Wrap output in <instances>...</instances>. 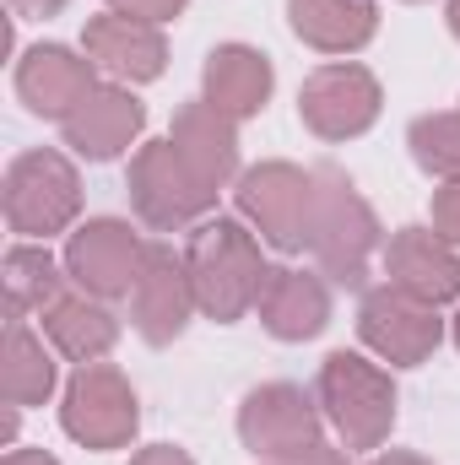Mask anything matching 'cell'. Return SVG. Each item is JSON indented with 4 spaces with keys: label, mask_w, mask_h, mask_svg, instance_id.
Returning <instances> with one entry per match:
<instances>
[{
    "label": "cell",
    "mask_w": 460,
    "mask_h": 465,
    "mask_svg": "<svg viewBox=\"0 0 460 465\" xmlns=\"http://www.w3.org/2000/svg\"><path fill=\"white\" fill-rule=\"evenodd\" d=\"M293 465H346V455L342 450H331V444H315L309 455H298Z\"/></svg>",
    "instance_id": "cell-29"
},
{
    "label": "cell",
    "mask_w": 460,
    "mask_h": 465,
    "mask_svg": "<svg viewBox=\"0 0 460 465\" xmlns=\"http://www.w3.org/2000/svg\"><path fill=\"white\" fill-rule=\"evenodd\" d=\"M379 82H374V71H363V65H352V60H331V65H320L309 82H304V93H298V119L320 135V141H352V135H363L374 119H379Z\"/></svg>",
    "instance_id": "cell-11"
},
{
    "label": "cell",
    "mask_w": 460,
    "mask_h": 465,
    "mask_svg": "<svg viewBox=\"0 0 460 465\" xmlns=\"http://www.w3.org/2000/svg\"><path fill=\"white\" fill-rule=\"evenodd\" d=\"M255 309H260V325L276 341H309V336H320L331 325V282L320 271L271 265Z\"/></svg>",
    "instance_id": "cell-17"
},
{
    "label": "cell",
    "mask_w": 460,
    "mask_h": 465,
    "mask_svg": "<svg viewBox=\"0 0 460 465\" xmlns=\"http://www.w3.org/2000/svg\"><path fill=\"white\" fill-rule=\"evenodd\" d=\"M0 465H60L55 455H44V450H5V460Z\"/></svg>",
    "instance_id": "cell-30"
},
{
    "label": "cell",
    "mask_w": 460,
    "mask_h": 465,
    "mask_svg": "<svg viewBox=\"0 0 460 465\" xmlns=\"http://www.w3.org/2000/svg\"><path fill=\"white\" fill-rule=\"evenodd\" d=\"M412 5H417V0H412Z\"/></svg>",
    "instance_id": "cell-35"
},
{
    "label": "cell",
    "mask_w": 460,
    "mask_h": 465,
    "mask_svg": "<svg viewBox=\"0 0 460 465\" xmlns=\"http://www.w3.org/2000/svg\"><path fill=\"white\" fill-rule=\"evenodd\" d=\"M44 336L55 341V351H65L76 368L82 362H104L119 341V320L109 314L104 298H87V292H60L49 309H44Z\"/></svg>",
    "instance_id": "cell-20"
},
{
    "label": "cell",
    "mask_w": 460,
    "mask_h": 465,
    "mask_svg": "<svg viewBox=\"0 0 460 465\" xmlns=\"http://www.w3.org/2000/svg\"><path fill=\"white\" fill-rule=\"evenodd\" d=\"M141 254H146V243H141V232L130 228V223L93 217V223H82V228L71 232V243H65V276L87 298H104V303L109 298H130Z\"/></svg>",
    "instance_id": "cell-12"
},
{
    "label": "cell",
    "mask_w": 460,
    "mask_h": 465,
    "mask_svg": "<svg viewBox=\"0 0 460 465\" xmlns=\"http://www.w3.org/2000/svg\"><path fill=\"white\" fill-rule=\"evenodd\" d=\"M0 390L5 406H44L55 395V357L44 347V336L27 331V320L5 325V347H0Z\"/></svg>",
    "instance_id": "cell-22"
},
{
    "label": "cell",
    "mask_w": 460,
    "mask_h": 465,
    "mask_svg": "<svg viewBox=\"0 0 460 465\" xmlns=\"http://www.w3.org/2000/svg\"><path fill=\"white\" fill-rule=\"evenodd\" d=\"M287 22L309 49L352 54V49H363L374 38L379 5L374 0H287Z\"/></svg>",
    "instance_id": "cell-21"
},
{
    "label": "cell",
    "mask_w": 460,
    "mask_h": 465,
    "mask_svg": "<svg viewBox=\"0 0 460 465\" xmlns=\"http://www.w3.org/2000/svg\"><path fill=\"white\" fill-rule=\"evenodd\" d=\"M455 347H460V314H455Z\"/></svg>",
    "instance_id": "cell-33"
},
{
    "label": "cell",
    "mask_w": 460,
    "mask_h": 465,
    "mask_svg": "<svg viewBox=\"0 0 460 465\" xmlns=\"http://www.w3.org/2000/svg\"><path fill=\"white\" fill-rule=\"evenodd\" d=\"M434 232L460 249V179L445 184V190H434Z\"/></svg>",
    "instance_id": "cell-25"
},
{
    "label": "cell",
    "mask_w": 460,
    "mask_h": 465,
    "mask_svg": "<svg viewBox=\"0 0 460 465\" xmlns=\"http://www.w3.org/2000/svg\"><path fill=\"white\" fill-rule=\"evenodd\" d=\"M315 401L325 406L331 428L346 450H379L395 428V384L357 351H331L315 379Z\"/></svg>",
    "instance_id": "cell-3"
},
{
    "label": "cell",
    "mask_w": 460,
    "mask_h": 465,
    "mask_svg": "<svg viewBox=\"0 0 460 465\" xmlns=\"http://www.w3.org/2000/svg\"><path fill=\"white\" fill-rule=\"evenodd\" d=\"M60 422L65 433L82 444V450H125L135 439V390L130 379L119 373L115 362H82L65 384V401H60Z\"/></svg>",
    "instance_id": "cell-7"
},
{
    "label": "cell",
    "mask_w": 460,
    "mask_h": 465,
    "mask_svg": "<svg viewBox=\"0 0 460 465\" xmlns=\"http://www.w3.org/2000/svg\"><path fill=\"white\" fill-rule=\"evenodd\" d=\"M238 217L260 232L271 249L298 254L309 249V223H315V168L298 163H260L238 179Z\"/></svg>",
    "instance_id": "cell-5"
},
{
    "label": "cell",
    "mask_w": 460,
    "mask_h": 465,
    "mask_svg": "<svg viewBox=\"0 0 460 465\" xmlns=\"http://www.w3.org/2000/svg\"><path fill=\"white\" fill-rule=\"evenodd\" d=\"M5 5H11L16 16H33V22H44V16H60L71 0H5Z\"/></svg>",
    "instance_id": "cell-28"
},
{
    "label": "cell",
    "mask_w": 460,
    "mask_h": 465,
    "mask_svg": "<svg viewBox=\"0 0 460 465\" xmlns=\"http://www.w3.org/2000/svg\"><path fill=\"white\" fill-rule=\"evenodd\" d=\"M271 465H293V460H271Z\"/></svg>",
    "instance_id": "cell-34"
},
{
    "label": "cell",
    "mask_w": 460,
    "mask_h": 465,
    "mask_svg": "<svg viewBox=\"0 0 460 465\" xmlns=\"http://www.w3.org/2000/svg\"><path fill=\"white\" fill-rule=\"evenodd\" d=\"M130 206L146 228L157 232H174V228H190L195 217H206L217 206V195L190 173V163L179 157L174 141H146L135 157H130Z\"/></svg>",
    "instance_id": "cell-6"
},
{
    "label": "cell",
    "mask_w": 460,
    "mask_h": 465,
    "mask_svg": "<svg viewBox=\"0 0 460 465\" xmlns=\"http://www.w3.org/2000/svg\"><path fill=\"white\" fill-rule=\"evenodd\" d=\"M368 465H434V460H423V455H406V450H390V455H374Z\"/></svg>",
    "instance_id": "cell-31"
},
{
    "label": "cell",
    "mask_w": 460,
    "mask_h": 465,
    "mask_svg": "<svg viewBox=\"0 0 460 465\" xmlns=\"http://www.w3.org/2000/svg\"><path fill=\"white\" fill-rule=\"evenodd\" d=\"M141 124H146L141 98H135L125 82H98V87L87 93V104L60 124V135H65V146H71L76 157H87V163H115L119 152L141 135Z\"/></svg>",
    "instance_id": "cell-16"
},
{
    "label": "cell",
    "mask_w": 460,
    "mask_h": 465,
    "mask_svg": "<svg viewBox=\"0 0 460 465\" xmlns=\"http://www.w3.org/2000/svg\"><path fill=\"white\" fill-rule=\"evenodd\" d=\"M82 212V179L71 168L65 152L44 146V152H22L11 168H5V223L16 238H49V232H65Z\"/></svg>",
    "instance_id": "cell-4"
},
{
    "label": "cell",
    "mask_w": 460,
    "mask_h": 465,
    "mask_svg": "<svg viewBox=\"0 0 460 465\" xmlns=\"http://www.w3.org/2000/svg\"><path fill=\"white\" fill-rule=\"evenodd\" d=\"M130 465H195V460L185 450H174V444H152V450H141Z\"/></svg>",
    "instance_id": "cell-27"
},
{
    "label": "cell",
    "mask_w": 460,
    "mask_h": 465,
    "mask_svg": "<svg viewBox=\"0 0 460 465\" xmlns=\"http://www.w3.org/2000/svg\"><path fill=\"white\" fill-rule=\"evenodd\" d=\"M357 336H363L368 351H379L390 368H417V362H428L439 351L445 320H439L434 303H423V298H412V292H401V287L385 282V287L363 292Z\"/></svg>",
    "instance_id": "cell-8"
},
{
    "label": "cell",
    "mask_w": 460,
    "mask_h": 465,
    "mask_svg": "<svg viewBox=\"0 0 460 465\" xmlns=\"http://www.w3.org/2000/svg\"><path fill=\"white\" fill-rule=\"evenodd\" d=\"M115 11H125V16H146V22H174L179 11H185V0H109Z\"/></svg>",
    "instance_id": "cell-26"
},
{
    "label": "cell",
    "mask_w": 460,
    "mask_h": 465,
    "mask_svg": "<svg viewBox=\"0 0 460 465\" xmlns=\"http://www.w3.org/2000/svg\"><path fill=\"white\" fill-rule=\"evenodd\" d=\"M201 82H206V104H212V109H223L228 119H249V114L265 109V98H271V87H276V71H271V60H265L260 49H249V44H223V49L206 54Z\"/></svg>",
    "instance_id": "cell-19"
},
{
    "label": "cell",
    "mask_w": 460,
    "mask_h": 465,
    "mask_svg": "<svg viewBox=\"0 0 460 465\" xmlns=\"http://www.w3.org/2000/svg\"><path fill=\"white\" fill-rule=\"evenodd\" d=\"M238 439L260 460H298L320 439V401H309L298 384H260L238 406Z\"/></svg>",
    "instance_id": "cell-9"
},
{
    "label": "cell",
    "mask_w": 460,
    "mask_h": 465,
    "mask_svg": "<svg viewBox=\"0 0 460 465\" xmlns=\"http://www.w3.org/2000/svg\"><path fill=\"white\" fill-rule=\"evenodd\" d=\"M185 265H190V287H195V309L217 325L244 320L255 303H260V287H265V260H260V243L255 232L233 217H212L190 232L185 243Z\"/></svg>",
    "instance_id": "cell-1"
},
{
    "label": "cell",
    "mask_w": 460,
    "mask_h": 465,
    "mask_svg": "<svg viewBox=\"0 0 460 465\" xmlns=\"http://www.w3.org/2000/svg\"><path fill=\"white\" fill-rule=\"evenodd\" d=\"M65 260H55L44 243H11L5 249V320H27L44 314L60 298V276Z\"/></svg>",
    "instance_id": "cell-23"
},
{
    "label": "cell",
    "mask_w": 460,
    "mask_h": 465,
    "mask_svg": "<svg viewBox=\"0 0 460 465\" xmlns=\"http://www.w3.org/2000/svg\"><path fill=\"white\" fill-rule=\"evenodd\" d=\"M168 141L179 146V157L190 163V173H195L212 195L228 184L233 168H238V135H233V119L223 114V109H212L206 98H201V104H185V109L174 114Z\"/></svg>",
    "instance_id": "cell-18"
},
{
    "label": "cell",
    "mask_w": 460,
    "mask_h": 465,
    "mask_svg": "<svg viewBox=\"0 0 460 465\" xmlns=\"http://www.w3.org/2000/svg\"><path fill=\"white\" fill-rule=\"evenodd\" d=\"M379 249V217L357 195L336 163L315 168V223H309V254L320 260V276L336 287H363L368 260Z\"/></svg>",
    "instance_id": "cell-2"
},
{
    "label": "cell",
    "mask_w": 460,
    "mask_h": 465,
    "mask_svg": "<svg viewBox=\"0 0 460 465\" xmlns=\"http://www.w3.org/2000/svg\"><path fill=\"white\" fill-rule=\"evenodd\" d=\"M82 49L87 60L115 76V82H157L163 65H168V44H163V27L146 22V16H125V11H104L87 22L82 33Z\"/></svg>",
    "instance_id": "cell-14"
},
{
    "label": "cell",
    "mask_w": 460,
    "mask_h": 465,
    "mask_svg": "<svg viewBox=\"0 0 460 465\" xmlns=\"http://www.w3.org/2000/svg\"><path fill=\"white\" fill-rule=\"evenodd\" d=\"M385 276L390 287L445 309L460 298V249L434 228H401L385 243Z\"/></svg>",
    "instance_id": "cell-15"
},
{
    "label": "cell",
    "mask_w": 460,
    "mask_h": 465,
    "mask_svg": "<svg viewBox=\"0 0 460 465\" xmlns=\"http://www.w3.org/2000/svg\"><path fill=\"white\" fill-rule=\"evenodd\" d=\"M190 314H195V287H190L185 254H174L168 243H146L135 287H130V325H135V336L152 341V347H168V341L185 336Z\"/></svg>",
    "instance_id": "cell-10"
},
{
    "label": "cell",
    "mask_w": 460,
    "mask_h": 465,
    "mask_svg": "<svg viewBox=\"0 0 460 465\" xmlns=\"http://www.w3.org/2000/svg\"><path fill=\"white\" fill-rule=\"evenodd\" d=\"M450 27H455V38H460V0H450Z\"/></svg>",
    "instance_id": "cell-32"
},
{
    "label": "cell",
    "mask_w": 460,
    "mask_h": 465,
    "mask_svg": "<svg viewBox=\"0 0 460 465\" xmlns=\"http://www.w3.org/2000/svg\"><path fill=\"white\" fill-rule=\"evenodd\" d=\"M406 146H412V157H417L423 173H434V179H445V184H455L460 179V114L412 119Z\"/></svg>",
    "instance_id": "cell-24"
},
{
    "label": "cell",
    "mask_w": 460,
    "mask_h": 465,
    "mask_svg": "<svg viewBox=\"0 0 460 465\" xmlns=\"http://www.w3.org/2000/svg\"><path fill=\"white\" fill-rule=\"evenodd\" d=\"M93 87H98V65L87 54L65 49V44H38V49H27L16 60V93H22V104L38 119L65 124L87 104Z\"/></svg>",
    "instance_id": "cell-13"
}]
</instances>
